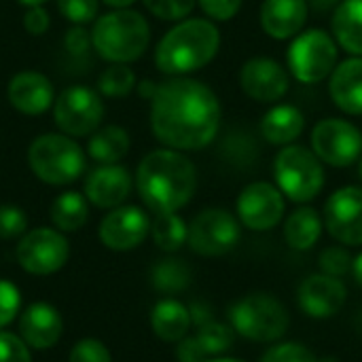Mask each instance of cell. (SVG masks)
Segmentation results:
<instances>
[{
  "label": "cell",
  "instance_id": "cell-1",
  "mask_svg": "<svg viewBox=\"0 0 362 362\" xmlns=\"http://www.w3.org/2000/svg\"><path fill=\"white\" fill-rule=\"evenodd\" d=\"M151 127L174 151L208 146L221 127V104L210 87L193 78L161 83L151 98Z\"/></svg>",
  "mask_w": 362,
  "mask_h": 362
},
{
  "label": "cell",
  "instance_id": "cell-2",
  "mask_svg": "<svg viewBox=\"0 0 362 362\" xmlns=\"http://www.w3.org/2000/svg\"><path fill=\"white\" fill-rule=\"evenodd\" d=\"M136 187L142 202L155 214L176 212L195 195V165L174 148L153 151L138 165Z\"/></svg>",
  "mask_w": 362,
  "mask_h": 362
},
{
  "label": "cell",
  "instance_id": "cell-3",
  "mask_svg": "<svg viewBox=\"0 0 362 362\" xmlns=\"http://www.w3.org/2000/svg\"><path fill=\"white\" fill-rule=\"evenodd\" d=\"M221 47L218 28L208 19H185L157 45L155 64L165 74H187L210 64Z\"/></svg>",
  "mask_w": 362,
  "mask_h": 362
},
{
  "label": "cell",
  "instance_id": "cell-4",
  "mask_svg": "<svg viewBox=\"0 0 362 362\" xmlns=\"http://www.w3.org/2000/svg\"><path fill=\"white\" fill-rule=\"evenodd\" d=\"M151 30L146 19L129 8L102 15L91 30L93 49L112 64H129L146 51Z\"/></svg>",
  "mask_w": 362,
  "mask_h": 362
},
{
  "label": "cell",
  "instance_id": "cell-5",
  "mask_svg": "<svg viewBox=\"0 0 362 362\" xmlns=\"http://www.w3.org/2000/svg\"><path fill=\"white\" fill-rule=\"evenodd\" d=\"M28 163L42 182L62 187L74 182L85 172V153L68 136L42 134L30 144Z\"/></svg>",
  "mask_w": 362,
  "mask_h": 362
},
{
  "label": "cell",
  "instance_id": "cell-6",
  "mask_svg": "<svg viewBox=\"0 0 362 362\" xmlns=\"http://www.w3.org/2000/svg\"><path fill=\"white\" fill-rule=\"evenodd\" d=\"M274 176L280 191L297 204L312 202L325 187L322 161L314 151L299 144H288L278 153L274 161Z\"/></svg>",
  "mask_w": 362,
  "mask_h": 362
},
{
  "label": "cell",
  "instance_id": "cell-7",
  "mask_svg": "<svg viewBox=\"0 0 362 362\" xmlns=\"http://www.w3.org/2000/svg\"><path fill=\"white\" fill-rule=\"evenodd\" d=\"M231 325L242 337L252 341H276L288 329L286 308L272 295L255 293L231 308Z\"/></svg>",
  "mask_w": 362,
  "mask_h": 362
},
{
  "label": "cell",
  "instance_id": "cell-8",
  "mask_svg": "<svg viewBox=\"0 0 362 362\" xmlns=\"http://www.w3.org/2000/svg\"><path fill=\"white\" fill-rule=\"evenodd\" d=\"M337 64V45L333 36L320 28L299 34L288 49V68L301 83L325 81Z\"/></svg>",
  "mask_w": 362,
  "mask_h": 362
},
{
  "label": "cell",
  "instance_id": "cell-9",
  "mask_svg": "<svg viewBox=\"0 0 362 362\" xmlns=\"http://www.w3.org/2000/svg\"><path fill=\"white\" fill-rule=\"evenodd\" d=\"M53 117L66 136H89L102 123L104 104L93 89L76 85L59 93L53 104Z\"/></svg>",
  "mask_w": 362,
  "mask_h": 362
},
{
  "label": "cell",
  "instance_id": "cell-10",
  "mask_svg": "<svg viewBox=\"0 0 362 362\" xmlns=\"http://www.w3.org/2000/svg\"><path fill=\"white\" fill-rule=\"evenodd\" d=\"M189 246L202 257H221L240 242V225L235 216L221 208L199 212L187 231Z\"/></svg>",
  "mask_w": 362,
  "mask_h": 362
},
{
  "label": "cell",
  "instance_id": "cell-11",
  "mask_svg": "<svg viewBox=\"0 0 362 362\" xmlns=\"http://www.w3.org/2000/svg\"><path fill=\"white\" fill-rule=\"evenodd\" d=\"M312 146L320 161L348 168L362 155V132L344 119H322L312 132Z\"/></svg>",
  "mask_w": 362,
  "mask_h": 362
},
{
  "label": "cell",
  "instance_id": "cell-12",
  "mask_svg": "<svg viewBox=\"0 0 362 362\" xmlns=\"http://www.w3.org/2000/svg\"><path fill=\"white\" fill-rule=\"evenodd\" d=\"M68 257H70L68 240L59 231L47 227H38L25 233L17 246V261L32 276L55 274L66 265Z\"/></svg>",
  "mask_w": 362,
  "mask_h": 362
},
{
  "label": "cell",
  "instance_id": "cell-13",
  "mask_svg": "<svg viewBox=\"0 0 362 362\" xmlns=\"http://www.w3.org/2000/svg\"><path fill=\"white\" fill-rule=\"evenodd\" d=\"M327 231L346 246L362 244V189L344 187L335 191L325 206Z\"/></svg>",
  "mask_w": 362,
  "mask_h": 362
},
{
  "label": "cell",
  "instance_id": "cell-14",
  "mask_svg": "<svg viewBox=\"0 0 362 362\" xmlns=\"http://www.w3.org/2000/svg\"><path fill=\"white\" fill-rule=\"evenodd\" d=\"M238 216L252 231H269L284 216L282 191L269 182H252L238 197Z\"/></svg>",
  "mask_w": 362,
  "mask_h": 362
},
{
  "label": "cell",
  "instance_id": "cell-15",
  "mask_svg": "<svg viewBox=\"0 0 362 362\" xmlns=\"http://www.w3.org/2000/svg\"><path fill=\"white\" fill-rule=\"evenodd\" d=\"M151 233V218L142 208L119 206L104 216L100 223V240L110 250H132L140 246Z\"/></svg>",
  "mask_w": 362,
  "mask_h": 362
},
{
  "label": "cell",
  "instance_id": "cell-16",
  "mask_svg": "<svg viewBox=\"0 0 362 362\" xmlns=\"http://www.w3.org/2000/svg\"><path fill=\"white\" fill-rule=\"evenodd\" d=\"M240 85L244 93L257 102H276L288 91L291 78L276 59L252 57L242 66Z\"/></svg>",
  "mask_w": 362,
  "mask_h": 362
},
{
  "label": "cell",
  "instance_id": "cell-17",
  "mask_svg": "<svg viewBox=\"0 0 362 362\" xmlns=\"http://www.w3.org/2000/svg\"><path fill=\"white\" fill-rule=\"evenodd\" d=\"M346 303V286L327 274L310 276L299 286V305L312 318H331Z\"/></svg>",
  "mask_w": 362,
  "mask_h": 362
},
{
  "label": "cell",
  "instance_id": "cell-18",
  "mask_svg": "<svg viewBox=\"0 0 362 362\" xmlns=\"http://www.w3.org/2000/svg\"><path fill=\"white\" fill-rule=\"evenodd\" d=\"M132 191V176L123 165H100L85 178V197L98 208H119Z\"/></svg>",
  "mask_w": 362,
  "mask_h": 362
},
{
  "label": "cell",
  "instance_id": "cell-19",
  "mask_svg": "<svg viewBox=\"0 0 362 362\" xmlns=\"http://www.w3.org/2000/svg\"><path fill=\"white\" fill-rule=\"evenodd\" d=\"M64 331V320L59 312L49 303L30 305L19 318V337L28 348L47 350L53 348Z\"/></svg>",
  "mask_w": 362,
  "mask_h": 362
},
{
  "label": "cell",
  "instance_id": "cell-20",
  "mask_svg": "<svg viewBox=\"0 0 362 362\" xmlns=\"http://www.w3.org/2000/svg\"><path fill=\"white\" fill-rule=\"evenodd\" d=\"M8 102L15 110L23 115H42L51 108L53 85L40 72H19L8 83Z\"/></svg>",
  "mask_w": 362,
  "mask_h": 362
},
{
  "label": "cell",
  "instance_id": "cell-21",
  "mask_svg": "<svg viewBox=\"0 0 362 362\" xmlns=\"http://www.w3.org/2000/svg\"><path fill=\"white\" fill-rule=\"evenodd\" d=\"M308 13L305 0H265L261 4V25L272 38L288 40L303 30Z\"/></svg>",
  "mask_w": 362,
  "mask_h": 362
},
{
  "label": "cell",
  "instance_id": "cell-22",
  "mask_svg": "<svg viewBox=\"0 0 362 362\" xmlns=\"http://www.w3.org/2000/svg\"><path fill=\"white\" fill-rule=\"evenodd\" d=\"M329 91L337 108L348 115H362V57H350L331 72Z\"/></svg>",
  "mask_w": 362,
  "mask_h": 362
},
{
  "label": "cell",
  "instance_id": "cell-23",
  "mask_svg": "<svg viewBox=\"0 0 362 362\" xmlns=\"http://www.w3.org/2000/svg\"><path fill=\"white\" fill-rule=\"evenodd\" d=\"M305 127V119H303V112L291 104H282V106H276L272 108L263 121H261V132H263V138L269 142V144H293L301 132Z\"/></svg>",
  "mask_w": 362,
  "mask_h": 362
},
{
  "label": "cell",
  "instance_id": "cell-24",
  "mask_svg": "<svg viewBox=\"0 0 362 362\" xmlns=\"http://www.w3.org/2000/svg\"><path fill=\"white\" fill-rule=\"evenodd\" d=\"M331 28L348 53L362 57V0H341L333 11Z\"/></svg>",
  "mask_w": 362,
  "mask_h": 362
},
{
  "label": "cell",
  "instance_id": "cell-25",
  "mask_svg": "<svg viewBox=\"0 0 362 362\" xmlns=\"http://www.w3.org/2000/svg\"><path fill=\"white\" fill-rule=\"evenodd\" d=\"M151 325H153V331L159 339L180 341L187 337V331L191 327V314L180 301L163 299L153 308Z\"/></svg>",
  "mask_w": 362,
  "mask_h": 362
},
{
  "label": "cell",
  "instance_id": "cell-26",
  "mask_svg": "<svg viewBox=\"0 0 362 362\" xmlns=\"http://www.w3.org/2000/svg\"><path fill=\"white\" fill-rule=\"evenodd\" d=\"M322 233V221L314 208H297L284 223V240L295 250L312 248Z\"/></svg>",
  "mask_w": 362,
  "mask_h": 362
},
{
  "label": "cell",
  "instance_id": "cell-27",
  "mask_svg": "<svg viewBox=\"0 0 362 362\" xmlns=\"http://www.w3.org/2000/svg\"><path fill=\"white\" fill-rule=\"evenodd\" d=\"M129 151V134L119 125H106L102 129H95L89 138L87 153L91 159H95L102 165L117 163L121 157H125Z\"/></svg>",
  "mask_w": 362,
  "mask_h": 362
},
{
  "label": "cell",
  "instance_id": "cell-28",
  "mask_svg": "<svg viewBox=\"0 0 362 362\" xmlns=\"http://www.w3.org/2000/svg\"><path fill=\"white\" fill-rule=\"evenodd\" d=\"M49 214H51L53 225L59 231H78L87 223V216H89L87 199L81 193H76V191L62 193L51 204Z\"/></svg>",
  "mask_w": 362,
  "mask_h": 362
},
{
  "label": "cell",
  "instance_id": "cell-29",
  "mask_svg": "<svg viewBox=\"0 0 362 362\" xmlns=\"http://www.w3.org/2000/svg\"><path fill=\"white\" fill-rule=\"evenodd\" d=\"M151 284L165 295L182 293L191 284V269L180 259H163L151 269Z\"/></svg>",
  "mask_w": 362,
  "mask_h": 362
},
{
  "label": "cell",
  "instance_id": "cell-30",
  "mask_svg": "<svg viewBox=\"0 0 362 362\" xmlns=\"http://www.w3.org/2000/svg\"><path fill=\"white\" fill-rule=\"evenodd\" d=\"M187 231H189V227L176 212L155 214V221L151 223L153 242L165 252L178 250L187 242Z\"/></svg>",
  "mask_w": 362,
  "mask_h": 362
},
{
  "label": "cell",
  "instance_id": "cell-31",
  "mask_svg": "<svg viewBox=\"0 0 362 362\" xmlns=\"http://www.w3.org/2000/svg\"><path fill=\"white\" fill-rule=\"evenodd\" d=\"M197 344L202 346V350L206 352V356H216L227 352L233 346V331L227 325H221L216 320H208L204 325L197 327V335H195Z\"/></svg>",
  "mask_w": 362,
  "mask_h": 362
},
{
  "label": "cell",
  "instance_id": "cell-32",
  "mask_svg": "<svg viewBox=\"0 0 362 362\" xmlns=\"http://www.w3.org/2000/svg\"><path fill=\"white\" fill-rule=\"evenodd\" d=\"M136 87V74L125 64H112L98 76V89L108 98L127 95Z\"/></svg>",
  "mask_w": 362,
  "mask_h": 362
},
{
  "label": "cell",
  "instance_id": "cell-33",
  "mask_svg": "<svg viewBox=\"0 0 362 362\" xmlns=\"http://www.w3.org/2000/svg\"><path fill=\"white\" fill-rule=\"evenodd\" d=\"M142 2L155 17L168 21L185 19L195 6V0H142Z\"/></svg>",
  "mask_w": 362,
  "mask_h": 362
},
{
  "label": "cell",
  "instance_id": "cell-34",
  "mask_svg": "<svg viewBox=\"0 0 362 362\" xmlns=\"http://www.w3.org/2000/svg\"><path fill=\"white\" fill-rule=\"evenodd\" d=\"M28 229V216L21 208L2 204L0 206V238L13 240L17 235H23Z\"/></svg>",
  "mask_w": 362,
  "mask_h": 362
},
{
  "label": "cell",
  "instance_id": "cell-35",
  "mask_svg": "<svg viewBox=\"0 0 362 362\" xmlns=\"http://www.w3.org/2000/svg\"><path fill=\"white\" fill-rule=\"evenodd\" d=\"M98 6L100 0H57L59 13L76 25L89 23L98 15Z\"/></svg>",
  "mask_w": 362,
  "mask_h": 362
},
{
  "label": "cell",
  "instance_id": "cell-36",
  "mask_svg": "<svg viewBox=\"0 0 362 362\" xmlns=\"http://www.w3.org/2000/svg\"><path fill=\"white\" fill-rule=\"evenodd\" d=\"M318 263H320V269L327 276H333V278H341L352 269V257L341 246H331V248L322 250Z\"/></svg>",
  "mask_w": 362,
  "mask_h": 362
},
{
  "label": "cell",
  "instance_id": "cell-37",
  "mask_svg": "<svg viewBox=\"0 0 362 362\" xmlns=\"http://www.w3.org/2000/svg\"><path fill=\"white\" fill-rule=\"evenodd\" d=\"M261 362H318V358L301 344H282L269 348Z\"/></svg>",
  "mask_w": 362,
  "mask_h": 362
},
{
  "label": "cell",
  "instance_id": "cell-38",
  "mask_svg": "<svg viewBox=\"0 0 362 362\" xmlns=\"http://www.w3.org/2000/svg\"><path fill=\"white\" fill-rule=\"evenodd\" d=\"M68 362H112L110 352L98 339H81L70 350Z\"/></svg>",
  "mask_w": 362,
  "mask_h": 362
},
{
  "label": "cell",
  "instance_id": "cell-39",
  "mask_svg": "<svg viewBox=\"0 0 362 362\" xmlns=\"http://www.w3.org/2000/svg\"><path fill=\"white\" fill-rule=\"evenodd\" d=\"M19 305H21L19 288L8 280H0V329L17 318Z\"/></svg>",
  "mask_w": 362,
  "mask_h": 362
},
{
  "label": "cell",
  "instance_id": "cell-40",
  "mask_svg": "<svg viewBox=\"0 0 362 362\" xmlns=\"http://www.w3.org/2000/svg\"><path fill=\"white\" fill-rule=\"evenodd\" d=\"M0 362H32L30 348L21 337L0 331Z\"/></svg>",
  "mask_w": 362,
  "mask_h": 362
},
{
  "label": "cell",
  "instance_id": "cell-41",
  "mask_svg": "<svg viewBox=\"0 0 362 362\" xmlns=\"http://www.w3.org/2000/svg\"><path fill=\"white\" fill-rule=\"evenodd\" d=\"M197 2L202 11L216 21H227L235 17L242 6V0H197Z\"/></svg>",
  "mask_w": 362,
  "mask_h": 362
},
{
  "label": "cell",
  "instance_id": "cell-42",
  "mask_svg": "<svg viewBox=\"0 0 362 362\" xmlns=\"http://www.w3.org/2000/svg\"><path fill=\"white\" fill-rule=\"evenodd\" d=\"M51 25V19H49V13L45 11V6H30L28 13L23 15V28L28 34L32 36H42Z\"/></svg>",
  "mask_w": 362,
  "mask_h": 362
},
{
  "label": "cell",
  "instance_id": "cell-43",
  "mask_svg": "<svg viewBox=\"0 0 362 362\" xmlns=\"http://www.w3.org/2000/svg\"><path fill=\"white\" fill-rule=\"evenodd\" d=\"M89 45H91V34L81 25L68 30L64 36V47L70 55H85Z\"/></svg>",
  "mask_w": 362,
  "mask_h": 362
},
{
  "label": "cell",
  "instance_id": "cell-44",
  "mask_svg": "<svg viewBox=\"0 0 362 362\" xmlns=\"http://www.w3.org/2000/svg\"><path fill=\"white\" fill-rule=\"evenodd\" d=\"M176 356L180 362H206L208 356L206 352L202 350V346L197 344L195 337H185L180 339L178 344V350H176Z\"/></svg>",
  "mask_w": 362,
  "mask_h": 362
},
{
  "label": "cell",
  "instance_id": "cell-45",
  "mask_svg": "<svg viewBox=\"0 0 362 362\" xmlns=\"http://www.w3.org/2000/svg\"><path fill=\"white\" fill-rule=\"evenodd\" d=\"M308 2V6H312L314 11H318V13H327V11H335L337 8V4L341 2V0H305Z\"/></svg>",
  "mask_w": 362,
  "mask_h": 362
},
{
  "label": "cell",
  "instance_id": "cell-46",
  "mask_svg": "<svg viewBox=\"0 0 362 362\" xmlns=\"http://www.w3.org/2000/svg\"><path fill=\"white\" fill-rule=\"evenodd\" d=\"M352 272H354V278H356L358 286H362V252L356 257V261H352Z\"/></svg>",
  "mask_w": 362,
  "mask_h": 362
},
{
  "label": "cell",
  "instance_id": "cell-47",
  "mask_svg": "<svg viewBox=\"0 0 362 362\" xmlns=\"http://www.w3.org/2000/svg\"><path fill=\"white\" fill-rule=\"evenodd\" d=\"M104 4L112 6V8H127L129 4H134L136 0H102Z\"/></svg>",
  "mask_w": 362,
  "mask_h": 362
},
{
  "label": "cell",
  "instance_id": "cell-48",
  "mask_svg": "<svg viewBox=\"0 0 362 362\" xmlns=\"http://www.w3.org/2000/svg\"><path fill=\"white\" fill-rule=\"evenodd\" d=\"M155 83H151V81H144L142 85H140V91H142V95H146V98H153L155 95Z\"/></svg>",
  "mask_w": 362,
  "mask_h": 362
},
{
  "label": "cell",
  "instance_id": "cell-49",
  "mask_svg": "<svg viewBox=\"0 0 362 362\" xmlns=\"http://www.w3.org/2000/svg\"><path fill=\"white\" fill-rule=\"evenodd\" d=\"M21 4H25V6H40V4H45L47 0H19Z\"/></svg>",
  "mask_w": 362,
  "mask_h": 362
},
{
  "label": "cell",
  "instance_id": "cell-50",
  "mask_svg": "<svg viewBox=\"0 0 362 362\" xmlns=\"http://www.w3.org/2000/svg\"><path fill=\"white\" fill-rule=\"evenodd\" d=\"M206 362H244V361H238V358H216V361H206Z\"/></svg>",
  "mask_w": 362,
  "mask_h": 362
},
{
  "label": "cell",
  "instance_id": "cell-51",
  "mask_svg": "<svg viewBox=\"0 0 362 362\" xmlns=\"http://www.w3.org/2000/svg\"><path fill=\"white\" fill-rule=\"evenodd\" d=\"M358 176H361V180H362V159H361V165H358Z\"/></svg>",
  "mask_w": 362,
  "mask_h": 362
}]
</instances>
